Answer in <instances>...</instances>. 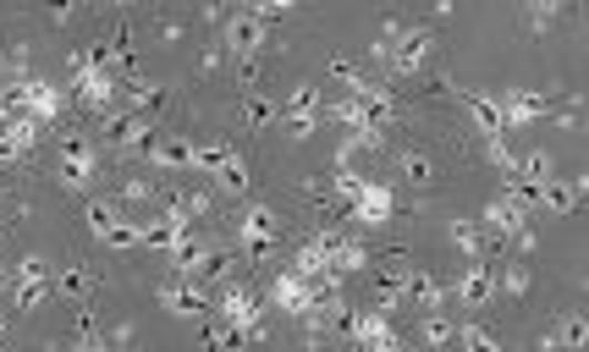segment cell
I'll use <instances>...</instances> for the list:
<instances>
[{"instance_id": "6da1fadb", "label": "cell", "mask_w": 589, "mask_h": 352, "mask_svg": "<svg viewBox=\"0 0 589 352\" xmlns=\"http://www.w3.org/2000/svg\"><path fill=\"white\" fill-rule=\"evenodd\" d=\"M430 50H436V33H430L425 22H403V17H392V22L369 39V55L386 61L397 77H414V72L430 61Z\"/></svg>"}, {"instance_id": "7a4b0ae2", "label": "cell", "mask_w": 589, "mask_h": 352, "mask_svg": "<svg viewBox=\"0 0 589 352\" xmlns=\"http://www.w3.org/2000/svg\"><path fill=\"white\" fill-rule=\"evenodd\" d=\"M485 231L490 237H507V242H518L524 231H529V220H535V204H529V193L524 187H512V182H501V193L485 204Z\"/></svg>"}, {"instance_id": "3957f363", "label": "cell", "mask_w": 589, "mask_h": 352, "mask_svg": "<svg viewBox=\"0 0 589 352\" xmlns=\"http://www.w3.org/2000/svg\"><path fill=\"white\" fill-rule=\"evenodd\" d=\"M67 94H78L94 116H105V111H116V72L100 66L94 55H78V61H72V83H67Z\"/></svg>"}, {"instance_id": "277c9868", "label": "cell", "mask_w": 589, "mask_h": 352, "mask_svg": "<svg viewBox=\"0 0 589 352\" xmlns=\"http://www.w3.org/2000/svg\"><path fill=\"white\" fill-rule=\"evenodd\" d=\"M215 314H221V325H226V331H237L243 342H254V337H260V325H265V303H260L248 287H221Z\"/></svg>"}, {"instance_id": "5b68a950", "label": "cell", "mask_w": 589, "mask_h": 352, "mask_svg": "<svg viewBox=\"0 0 589 352\" xmlns=\"http://www.w3.org/2000/svg\"><path fill=\"white\" fill-rule=\"evenodd\" d=\"M94 176H100V144L94 138H67L61 155H55V182L72 187V193H83Z\"/></svg>"}, {"instance_id": "8992f818", "label": "cell", "mask_w": 589, "mask_h": 352, "mask_svg": "<svg viewBox=\"0 0 589 352\" xmlns=\"http://www.w3.org/2000/svg\"><path fill=\"white\" fill-rule=\"evenodd\" d=\"M44 298H55V270L39 259V253H28L22 265H17V281H11V303H17V314H33Z\"/></svg>"}, {"instance_id": "52a82bcc", "label": "cell", "mask_w": 589, "mask_h": 352, "mask_svg": "<svg viewBox=\"0 0 589 352\" xmlns=\"http://www.w3.org/2000/svg\"><path fill=\"white\" fill-rule=\"evenodd\" d=\"M496 292H501V287H496V265H485V259H468V265L446 281V298H457V309H485Z\"/></svg>"}, {"instance_id": "ba28073f", "label": "cell", "mask_w": 589, "mask_h": 352, "mask_svg": "<svg viewBox=\"0 0 589 352\" xmlns=\"http://www.w3.org/2000/svg\"><path fill=\"white\" fill-rule=\"evenodd\" d=\"M221 44H226V55H260L265 44H271V28L248 11V6H237V11H226V22H221Z\"/></svg>"}, {"instance_id": "9c48e42d", "label": "cell", "mask_w": 589, "mask_h": 352, "mask_svg": "<svg viewBox=\"0 0 589 352\" xmlns=\"http://www.w3.org/2000/svg\"><path fill=\"white\" fill-rule=\"evenodd\" d=\"M490 100H496V111H501V127H507V133H524V127H535V122L551 111V100H546L540 89H496Z\"/></svg>"}, {"instance_id": "30bf717a", "label": "cell", "mask_w": 589, "mask_h": 352, "mask_svg": "<svg viewBox=\"0 0 589 352\" xmlns=\"http://www.w3.org/2000/svg\"><path fill=\"white\" fill-rule=\"evenodd\" d=\"M100 133H105L116 149H128V155H144L149 144L160 138V127H154L149 116H139V111H105V116H100Z\"/></svg>"}, {"instance_id": "8fae6325", "label": "cell", "mask_w": 589, "mask_h": 352, "mask_svg": "<svg viewBox=\"0 0 589 352\" xmlns=\"http://www.w3.org/2000/svg\"><path fill=\"white\" fill-rule=\"evenodd\" d=\"M347 331H353V348L358 352H403V337L392 331L386 309H358L347 320Z\"/></svg>"}, {"instance_id": "7c38bea8", "label": "cell", "mask_w": 589, "mask_h": 352, "mask_svg": "<svg viewBox=\"0 0 589 352\" xmlns=\"http://www.w3.org/2000/svg\"><path fill=\"white\" fill-rule=\"evenodd\" d=\"M319 116H325V94H319L314 83H297L293 94L282 100V122L293 127V138H308V133H319Z\"/></svg>"}, {"instance_id": "4fadbf2b", "label": "cell", "mask_w": 589, "mask_h": 352, "mask_svg": "<svg viewBox=\"0 0 589 352\" xmlns=\"http://www.w3.org/2000/svg\"><path fill=\"white\" fill-rule=\"evenodd\" d=\"M154 298H160V309H165V314H176V320H199V314H210V309H215V298H210L199 281H182V276H171Z\"/></svg>"}, {"instance_id": "5bb4252c", "label": "cell", "mask_w": 589, "mask_h": 352, "mask_svg": "<svg viewBox=\"0 0 589 352\" xmlns=\"http://www.w3.org/2000/svg\"><path fill=\"white\" fill-rule=\"evenodd\" d=\"M347 204H353V220H358V226H369V231H375V226H386V220L397 215L392 187H386V182H375V176H364V187H358Z\"/></svg>"}, {"instance_id": "9a60e30c", "label": "cell", "mask_w": 589, "mask_h": 352, "mask_svg": "<svg viewBox=\"0 0 589 352\" xmlns=\"http://www.w3.org/2000/svg\"><path fill=\"white\" fill-rule=\"evenodd\" d=\"M232 231H237V248H243V253H265V248L276 242L282 226H276V209H271V204H248V209L237 215Z\"/></svg>"}, {"instance_id": "2e32d148", "label": "cell", "mask_w": 589, "mask_h": 352, "mask_svg": "<svg viewBox=\"0 0 589 352\" xmlns=\"http://www.w3.org/2000/svg\"><path fill=\"white\" fill-rule=\"evenodd\" d=\"M579 198H585V176H551L546 187H535V193H529V204H535V209H546V215H573V209H579Z\"/></svg>"}, {"instance_id": "e0dca14e", "label": "cell", "mask_w": 589, "mask_h": 352, "mask_svg": "<svg viewBox=\"0 0 589 352\" xmlns=\"http://www.w3.org/2000/svg\"><path fill=\"white\" fill-rule=\"evenodd\" d=\"M33 144H39V122L0 105V161H22Z\"/></svg>"}, {"instance_id": "ac0fdd59", "label": "cell", "mask_w": 589, "mask_h": 352, "mask_svg": "<svg viewBox=\"0 0 589 352\" xmlns=\"http://www.w3.org/2000/svg\"><path fill=\"white\" fill-rule=\"evenodd\" d=\"M271 309H282V314L303 320V314L314 309V281H303L297 270H282V276L271 281Z\"/></svg>"}, {"instance_id": "d6986e66", "label": "cell", "mask_w": 589, "mask_h": 352, "mask_svg": "<svg viewBox=\"0 0 589 352\" xmlns=\"http://www.w3.org/2000/svg\"><path fill=\"white\" fill-rule=\"evenodd\" d=\"M403 303H414L419 314H436V309H446V281L414 265V276H408V287H403Z\"/></svg>"}, {"instance_id": "ffe728a7", "label": "cell", "mask_w": 589, "mask_h": 352, "mask_svg": "<svg viewBox=\"0 0 589 352\" xmlns=\"http://www.w3.org/2000/svg\"><path fill=\"white\" fill-rule=\"evenodd\" d=\"M457 100H463V111L474 116V127H479L485 138H507V127H501V111H496V100H490L485 89H457Z\"/></svg>"}, {"instance_id": "44dd1931", "label": "cell", "mask_w": 589, "mask_h": 352, "mask_svg": "<svg viewBox=\"0 0 589 352\" xmlns=\"http://www.w3.org/2000/svg\"><path fill=\"white\" fill-rule=\"evenodd\" d=\"M248 182H254V176H248V161L232 149V155L215 166V176H210V193H215V198H237V193H248Z\"/></svg>"}, {"instance_id": "7402d4cb", "label": "cell", "mask_w": 589, "mask_h": 352, "mask_svg": "<svg viewBox=\"0 0 589 352\" xmlns=\"http://www.w3.org/2000/svg\"><path fill=\"white\" fill-rule=\"evenodd\" d=\"M551 176H557V155H546V149H529V155H518V172H512V187L535 193V187H546Z\"/></svg>"}, {"instance_id": "603a6c76", "label": "cell", "mask_w": 589, "mask_h": 352, "mask_svg": "<svg viewBox=\"0 0 589 352\" xmlns=\"http://www.w3.org/2000/svg\"><path fill=\"white\" fill-rule=\"evenodd\" d=\"M122 215H128V209H122L116 198H100V193H94V198L83 204V220H89V231H94L100 242H105V231H111V226H116Z\"/></svg>"}, {"instance_id": "cb8c5ba5", "label": "cell", "mask_w": 589, "mask_h": 352, "mask_svg": "<svg viewBox=\"0 0 589 352\" xmlns=\"http://www.w3.org/2000/svg\"><path fill=\"white\" fill-rule=\"evenodd\" d=\"M551 342H557V352H585V348H589L585 314H562V320L551 325Z\"/></svg>"}, {"instance_id": "d4e9b609", "label": "cell", "mask_w": 589, "mask_h": 352, "mask_svg": "<svg viewBox=\"0 0 589 352\" xmlns=\"http://www.w3.org/2000/svg\"><path fill=\"white\" fill-rule=\"evenodd\" d=\"M271 122H282V100H271V94H248L243 100V127H271Z\"/></svg>"}, {"instance_id": "484cf974", "label": "cell", "mask_w": 589, "mask_h": 352, "mask_svg": "<svg viewBox=\"0 0 589 352\" xmlns=\"http://www.w3.org/2000/svg\"><path fill=\"white\" fill-rule=\"evenodd\" d=\"M89 292H94V270H89V265L55 270V298H89Z\"/></svg>"}, {"instance_id": "4316f807", "label": "cell", "mask_w": 589, "mask_h": 352, "mask_svg": "<svg viewBox=\"0 0 589 352\" xmlns=\"http://www.w3.org/2000/svg\"><path fill=\"white\" fill-rule=\"evenodd\" d=\"M419 337H425V348H451V337H457V320H451L446 309H436V314H425Z\"/></svg>"}, {"instance_id": "83f0119b", "label": "cell", "mask_w": 589, "mask_h": 352, "mask_svg": "<svg viewBox=\"0 0 589 352\" xmlns=\"http://www.w3.org/2000/svg\"><path fill=\"white\" fill-rule=\"evenodd\" d=\"M451 348H463V352H507L501 342H496V331H485V325H457Z\"/></svg>"}, {"instance_id": "f1b7e54d", "label": "cell", "mask_w": 589, "mask_h": 352, "mask_svg": "<svg viewBox=\"0 0 589 352\" xmlns=\"http://www.w3.org/2000/svg\"><path fill=\"white\" fill-rule=\"evenodd\" d=\"M451 248L463 253V259H479V242H485V231H479V220H451Z\"/></svg>"}, {"instance_id": "f546056e", "label": "cell", "mask_w": 589, "mask_h": 352, "mask_svg": "<svg viewBox=\"0 0 589 352\" xmlns=\"http://www.w3.org/2000/svg\"><path fill=\"white\" fill-rule=\"evenodd\" d=\"M397 166H403L408 182H419V187H425V182H436V161H430L425 149H403V155H397Z\"/></svg>"}, {"instance_id": "4dcf8cb0", "label": "cell", "mask_w": 589, "mask_h": 352, "mask_svg": "<svg viewBox=\"0 0 589 352\" xmlns=\"http://www.w3.org/2000/svg\"><path fill=\"white\" fill-rule=\"evenodd\" d=\"M149 198H160V182L154 176H128L116 187V204H149Z\"/></svg>"}, {"instance_id": "1f68e13d", "label": "cell", "mask_w": 589, "mask_h": 352, "mask_svg": "<svg viewBox=\"0 0 589 352\" xmlns=\"http://www.w3.org/2000/svg\"><path fill=\"white\" fill-rule=\"evenodd\" d=\"M496 287H507V298H524V292H529V265H524V259L501 265V270H496Z\"/></svg>"}, {"instance_id": "d6a6232c", "label": "cell", "mask_w": 589, "mask_h": 352, "mask_svg": "<svg viewBox=\"0 0 589 352\" xmlns=\"http://www.w3.org/2000/svg\"><path fill=\"white\" fill-rule=\"evenodd\" d=\"M485 155H490V166H501V176L512 182V172H518V155H512V144H507V138H485Z\"/></svg>"}, {"instance_id": "836d02e7", "label": "cell", "mask_w": 589, "mask_h": 352, "mask_svg": "<svg viewBox=\"0 0 589 352\" xmlns=\"http://www.w3.org/2000/svg\"><path fill=\"white\" fill-rule=\"evenodd\" d=\"M160 100H165V89H160V83H133V111H139V116L154 111Z\"/></svg>"}, {"instance_id": "e575fe53", "label": "cell", "mask_w": 589, "mask_h": 352, "mask_svg": "<svg viewBox=\"0 0 589 352\" xmlns=\"http://www.w3.org/2000/svg\"><path fill=\"white\" fill-rule=\"evenodd\" d=\"M67 352H116V348L105 342V331H83V337H78V342H72Z\"/></svg>"}, {"instance_id": "d590c367", "label": "cell", "mask_w": 589, "mask_h": 352, "mask_svg": "<svg viewBox=\"0 0 589 352\" xmlns=\"http://www.w3.org/2000/svg\"><path fill=\"white\" fill-rule=\"evenodd\" d=\"M562 17V6H529V28H551Z\"/></svg>"}]
</instances>
